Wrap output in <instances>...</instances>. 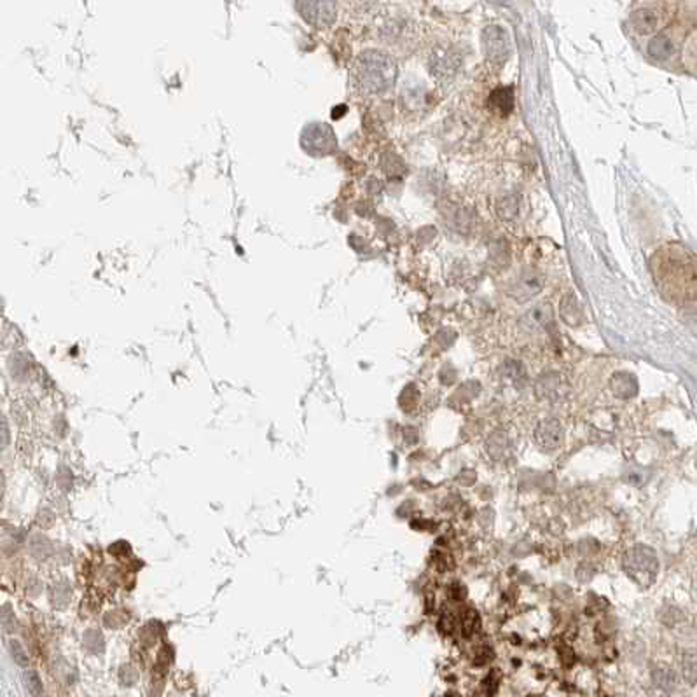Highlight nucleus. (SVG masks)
Instances as JSON below:
<instances>
[{
	"label": "nucleus",
	"mask_w": 697,
	"mask_h": 697,
	"mask_svg": "<svg viewBox=\"0 0 697 697\" xmlns=\"http://www.w3.org/2000/svg\"><path fill=\"white\" fill-rule=\"evenodd\" d=\"M652 271L656 284L673 301L694 299L696 292V266L694 257L682 246H666L652 257Z\"/></svg>",
	"instance_id": "1"
},
{
	"label": "nucleus",
	"mask_w": 697,
	"mask_h": 697,
	"mask_svg": "<svg viewBox=\"0 0 697 697\" xmlns=\"http://www.w3.org/2000/svg\"><path fill=\"white\" fill-rule=\"evenodd\" d=\"M397 63L380 51L364 52L357 61V79L369 93H381L395 82Z\"/></svg>",
	"instance_id": "2"
},
{
	"label": "nucleus",
	"mask_w": 697,
	"mask_h": 697,
	"mask_svg": "<svg viewBox=\"0 0 697 697\" xmlns=\"http://www.w3.org/2000/svg\"><path fill=\"white\" fill-rule=\"evenodd\" d=\"M301 144L306 150L315 156H325L336 150V135L327 124L313 123L302 131Z\"/></svg>",
	"instance_id": "3"
},
{
	"label": "nucleus",
	"mask_w": 697,
	"mask_h": 697,
	"mask_svg": "<svg viewBox=\"0 0 697 697\" xmlns=\"http://www.w3.org/2000/svg\"><path fill=\"white\" fill-rule=\"evenodd\" d=\"M667 21V12L660 6H643L631 14V26L641 35H649L662 28Z\"/></svg>",
	"instance_id": "4"
},
{
	"label": "nucleus",
	"mask_w": 697,
	"mask_h": 697,
	"mask_svg": "<svg viewBox=\"0 0 697 697\" xmlns=\"http://www.w3.org/2000/svg\"><path fill=\"white\" fill-rule=\"evenodd\" d=\"M301 16L317 26H328L336 19V6L332 2H299Z\"/></svg>",
	"instance_id": "5"
},
{
	"label": "nucleus",
	"mask_w": 697,
	"mask_h": 697,
	"mask_svg": "<svg viewBox=\"0 0 697 697\" xmlns=\"http://www.w3.org/2000/svg\"><path fill=\"white\" fill-rule=\"evenodd\" d=\"M482 44H484L486 55L493 61H504L511 52V42H509L507 34L500 26H489L484 32Z\"/></svg>",
	"instance_id": "6"
},
{
	"label": "nucleus",
	"mask_w": 697,
	"mask_h": 697,
	"mask_svg": "<svg viewBox=\"0 0 697 697\" xmlns=\"http://www.w3.org/2000/svg\"><path fill=\"white\" fill-rule=\"evenodd\" d=\"M544 287V276L535 269H526L518 276V280L514 282L511 288V294L514 295L518 301H528Z\"/></svg>",
	"instance_id": "7"
},
{
	"label": "nucleus",
	"mask_w": 697,
	"mask_h": 697,
	"mask_svg": "<svg viewBox=\"0 0 697 697\" xmlns=\"http://www.w3.org/2000/svg\"><path fill=\"white\" fill-rule=\"evenodd\" d=\"M488 105L493 108V112L498 116L507 117L514 110V91L512 88H498L489 95Z\"/></svg>",
	"instance_id": "8"
},
{
	"label": "nucleus",
	"mask_w": 697,
	"mask_h": 697,
	"mask_svg": "<svg viewBox=\"0 0 697 697\" xmlns=\"http://www.w3.org/2000/svg\"><path fill=\"white\" fill-rule=\"evenodd\" d=\"M675 52V46L666 35H657L649 42V55L656 60H667Z\"/></svg>",
	"instance_id": "9"
},
{
	"label": "nucleus",
	"mask_w": 697,
	"mask_h": 697,
	"mask_svg": "<svg viewBox=\"0 0 697 697\" xmlns=\"http://www.w3.org/2000/svg\"><path fill=\"white\" fill-rule=\"evenodd\" d=\"M23 680H25V685H26V689H28V692H30L32 697H42L44 687H42V680L37 673L26 671L25 676H23Z\"/></svg>",
	"instance_id": "10"
},
{
	"label": "nucleus",
	"mask_w": 697,
	"mask_h": 697,
	"mask_svg": "<svg viewBox=\"0 0 697 697\" xmlns=\"http://www.w3.org/2000/svg\"><path fill=\"white\" fill-rule=\"evenodd\" d=\"M0 622H2V626H4V629L8 633H14L16 631V617L11 605H4V607L0 608Z\"/></svg>",
	"instance_id": "11"
},
{
	"label": "nucleus",
	"mask_w": 697,
	"mask_h": 697,
	"mask_svg": "<svg viewBox=\"0 0 697 697\" xmlns=\"http://www.w3.org/2000/svg\"><path fill=\"white\" fill-rule=\"evenodd\" d=\"M9 650H11L12 659H14V662L18 664V666L21 667L28 666V656H26L25 649H23V645L18 640H12L11 643H9Z\"/></svg>",
	"instance_id": "12"
},
{
	"label": "nucleus",
	"mask_w": 697,
	"mask_h": 697,
	"mask_svg": "<svg viewBox=\"0 0 697 697\" xmlns=\"http://www.w3.org/2000/svg\"><path fill=\"white\" fill-rule=\"evenodd\" d=\"M9 440H11V433H9V426L6 423L4 418H0V453L4 451L9 446Z\"/></svg>",
	"instance_id": "13"
},
{
	"label": "nucleus",
	"mask_w": 697,
	"mask_h": 697,
	"mask_svg": "<svg viewBox=\"0 0 697 697\" xmlns=\"http://www.w3.org/2000/svg\"><path fill=\"white\" fill-rule=\"evenodd\" d=\"M4 489H6L4 473H2V470H0V500H2V495H4Z\"/></svg>",
	"instance_id": "14"
}]
</instances>
